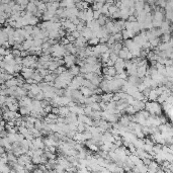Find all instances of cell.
Segmentation results:
<instances>
[{
    "mask_svg": "<svg viewBox=\"0 0 173 173\" xmlns=\"http://www.w3.org/2000/svg\"><path fill=\"white\" fill-rule=\"evenodd\" d=\"M3 70H4L6 73H9L11 75H14L15 74V70H14V65H10L5 63L4 67H3Z\"/></svg>",
    "mask_w": 173,
    "mask_h": 173,
    "instance_id": "e0dca14e",
    "label": "cell"
},
{
    "mask_svg": "<svg viewBox=\"0 0 173 173\" xmlns=\"http://www.w3.org/2000/svg\"><path fill=\"white\" fill-rule=\"evenodd\" d=\"M25 9H27V12H31V14H35L36 13V11L38 10V7H37V5L35 4L33 1H29V3H27V8Z\"/></svg>",
    "mask_w": 173,
    "mask_h": 173,
    "instance_id": "8fae6325",
    "label": "cell"
},
{
    "mask_svg": "<svg viewBox=\"0 0 173 173\" xmlns=\"http://www.w3.org/2000/svg\"><path fill=\"white\" fill-rule=\"evenodd\" d=\"M129 49L126 47H124V46H122V48L120 50V52H118V58H122V59H124V60H126V56H128V54H129Z\"/></svg>",
    "mask_w": 173,
    "mask_h": 173,
    "instance_id": "4fadbf2b",
    "label": "cell"
},
{
    "mask_svg": "<svg viewBox=\"0 0 173 173\" xmlns=\"http://www.w3.org/2000/svg\"><path fill=\"white\" fill-rule=\"evenodd\" d=\"M71 35H72V36H73L75 39L79 38V37L81 36V33H80V31H72Z\"/></svg>",
    "mask_w": 173,
    "mask_h": 173,
    "instance_id": "bcb514c9",
    "label": "cell"
},
{
    "mask_svg": "<svg viewBox=\"0 0 173 173\" xmlns=\"http://www.w3.org/2000/svg\"><path fill=\"white\" fill-rule=\"evenodd\" d=\"M44 155L47 157V159H56V155H55V153H52V152H50V151H45L44 152Z\"/></svg>",
    "mask_w": 173,
    "mask_h": 173,
    "instance_id": "e575fe53",
    "label": "cell"
},
{
    "mask_svg": "<svg viewBox=\"0 0 173 173\" xmlns=\"http://www.w3.org/2000/svg\"><path fill=\"white\" fill-rule=\"evenodd\" d=\"M29 0H15V2L20 5L21 10H25V9L27 8V3H29Z\"/></svg>",
    "mask_w": 173,
    "mask_h": 173,
    "instance_id": "484cf974",
    "label": "cell"
},
{
    "mask_svg": "<svg viewBox=\"0 0 173 173\" xmlns=\"http://www.w3.org/2000/svg\"><path fill=\"white\" fill-rule=\"evenodd\" d=\"M4 83H5V86H6L7 88H9V87H12V86H18L17 79H16V78H14V77L6 80Z\"/></svg>",
    "mask_w": 173,
    "mask_h": 173,
    "instance_id": "5bb4252c",
    "label": "cell"
},
{
    "mask_svg": "<svg viewBox=\"0 0 173 173\" xmlns=\"http://www.w3.org/2000/svg\"><path fill=\"white\" fill-rule=\"evenodd\" d=\"M86 43H87L86 39H85L83 36H80L79 38L76 39L75 42L73 43V45L77 48H82V47H85V46H86Z\"/></svg>",
    "mask_w": 173,
    "mask_h": 173,
    "instance_id": "52a82bcc",
    "label": "cell"
},
{
    "mask_svg": "<svg viewBox=\"0 0 173 173\" xmlns=\"http://www.w3.org/2000/svg\"><path fill=\"white\" fill-rule=\"evenodd\" d=\"M171 39V36L170 33H163L162 36H161V39H160V41L162 43H167L169 40Z\"/></svg>",
    "mask_w": 173,
    "mask_h": 173,
    "instance_id": "4dcf8cb0",
    "label": "cell"
},
{
    "mask_svg": "<svg viewBox=\"0 0 173 173\" xmlns=\"http://www.w3.org/2000/svg\"><path fill=\"white\" fill-rule=\"evenodd\" d=\"M118 12H120V19H128V17H129V8H124V9H120L118 10Z\"/></svg>",
    "mask_w": 173,
    "mask_h": 173,
    "instance_id": "ac0fdd59",
    "label": "cell"
},
{
    "mask_svg": "<svg viewBox=\"0 0 173 173\" xmlns=\"http://www.w3.org/2000/svg\"><path fill=\"white\" fill-rule=\"evenodd\" d=\"M100 15H101L100 10H93V19H97Z\"/></svg>",
    "mask_w": 173,
    "mask_h": 173,
    "instance_id": "f6af8a7d",
    "label": "cell"
},
{
    "mask_svg": "<svg viewBox=\"0 0 173 173\" xmlns=\"http://www.w3.org/2000/svg\"><path fill=\"white\" fill-rule=\"evenodd\" d=\"M112 37H113V39H114L115 42H122V33H120V31H118V33L112 35Z\"/></svg>",
    "mask_w": 173,
    "mask_h": 173,
    "instance_id": "d590c367",
    "label": "cell"
},
{
    "mask_svg": "<svg viewBox=\"0 0 173 173\" xmlns=\"http://www.w3.org/2000/svg\"><path fill=\"white\" fill-rule=\"evenodd\" d=\"M13 1H15V0H13Z\"/></svg>",
    "mask_w": 173,
    "mask_h": 173,
    "instance_id": "f907efd6",
    "label": "cell"
},
{
    "mask_svg": "<svg viewBox=\"0 0 173 173\" xmlns=\"http://www.w3.org/2000/svg\"><path fill=\"white\" fill-rule=\"evenodd\" d=\"M113 67L115 68L116 73H120V72L124 71V68H126V67H124V60L122 59V58H118V60L114 62Z\"/></svg>",
    "mask_w": 173,
    "mask_h": 173,
    "instance_id": "277c9868",
    "label": "cell"
},
{
    "mask_svg": "<svg viewBox=\"0 0 173 173\" xmlns=\"http://www.w3.org/2000/svg\"><path fill=\"white\" fill-rule=\"evenodd\" d=\"M80 33H81V36L84 37V38L86 39L87 41L90 40L91 38H93V37H94V35H93V33H92V31H91L90 29H88V27H84V29H83V31H81Z\"/></svg>",
    "mask_w": 173,
    "mask_h": 173,
    "instance_id": "9c48e42d",
    "label": "cell"
},
{
    "mask_svg": "<svg viewBox=\"0 0 173 173\" xmlns=\"http://www.w3.org/2000/svg\"><path fill=\"white\" fill-rule=\"evenodd\" d=\"M150 42V44H151V46H152V48H156L158 46V45L160 44V39L159 38H155V39H153V40H151V41H149Z\"/></svg>",
    "mask_w": 173,
    "mask_h": 173,
    "instance_id": "1f68e13d",
    "label": "cell"
},
{
    "mask_svg": "<svg viewBox=\"0 0 173 173\" xmlns=\"http://www.w3.org/2000/svg\"><path fill=\"white\" fill-rule=\"evenodd\" d=\"M118 7H116L115 5L111 4L110 6L108 7V14H109V16H110L112 13H114L115 11H118Z\"/></svg>",
    "mask_w": 173,
    "mask_h": 173,
    "instance_id": "8d00e7d4",
    "label": "cell"
},
{
    "mask_svg": "<svg viewBox=\"0 0 173 173\" xmlns=\"http://www.w3.org/2000/svg\"><path fill=\"white\" fill-rule=\"evenodd\" d=\"M39 71V73L41 74V75L43 76V78L45 77V76L47 75V74H49V73H51V72L49 71V69H45V68H42V69H39L38 70Z\"/></svg>",
    "mask_w": 173,
    "mask_h": 173,
    "instance_id": "74e56055",
    "label": "cell"
},
{
    "mask_svg": "<svg viewBox=\"0 0 173 173\" xmlns=\"http://www.w3.org/2000/svg\"><path fill=\"white\" fill-rule=\"evenodd\" d=\"M93 19V10L91 8L85 9V21H90Z\"/></svg>",
    "mask_w": 173,
    "mask_h": 173,
    "instance_id": "d6986e66",
    "label": "cell"
},
{
    "mask_svg": "<svg viewBox=\"0 0 173 173\" xmlns=\"http://www.w3.org/2000/svg\"><path fill=\"white\" fill-rule=\"evenodd\" d=\"M108 51V46L106 44H99V52L100 54L105 53V52Z\"/></svg>",
    "mask_w": 173,
    "mask_h": 173,
    "instance_id": "d6a6232c",
    "label": "cell"
},
{
    "mask_svg": "<svg viewBox=\"0 0 173 173\" xmlns=\"http://www.w3.org/2000/svg\"><path fill=\"white\" fill-rule=\"evenodd\" d=\"M31 162H33L35 165L42 164V155H41V156L33 155V157H31Z\"/></svg>",
    "mask_w": 173,
    "mask_h": 173,
    "instance_id": "cb8c5ba5",
    "label": "cell"
},
{
    "mask_svg": "<svg viewBox=\"0 0 173 173\" xmlns=\"http://www.w3.org/2000/svg\"><path fill=\"white\" fill-rule=\"evenodd\" d=\"M155 1H158V0H155Z\"/></svg>",
    "mask_w": 173,
    "mask_h": 173,
    "instance_id": "c3c4849f",
    "label": "cell"
},
{
    "mask_svg": "<svg viewBox=\"0 0 173 173\" xmlns=\"http://www.w3.org/2000/svg\"><path fill=\"white\" fill-rule=\"evenodd\" d=\"M103 4H104L103 2H96V1H94L93 4H92V8L91 9H92V10H99Z\"/></svg>",
    "mask_w": 173,
    "mask_h": 173,
    "instance_id": "f1b7e54d",
    "label": "cell"
},
{
    "mask_svg": "<svg viewBox=\"0 0 173 173\" xmlns=\"http://www.w3.org/2000/svg\"><path fill=\"white\" fill-rule=\"evenodd\" d=\"M80 92L82 93L83 96H85V97H88V96L92 95V90H91L90 88H88V87H85V86H80Z\"/></svg>",
    "mask_w": 173,
    "mask_h": 173,
    "instance_id": "7c38bea8",
    "label": "cell"
},
{
    "mask_svg": "<svg viewBox=\"0 0 173 173\" xmlns=\"http://www.w3.org/2000/svg\"><path fill=\"white\" fill-rule=\"evenodd\" d=\"M20 114H18L16 111H12V110H6L3 112L2 116H3V120L5 122H9V120H15L16 118H18Z\"/></svg>",
    "mask_w": 173,
    "mask_h": 173,
    "instance_id": "7a4b0ae2",
    "label": "cell"
},
{
    "mask_svg": "<svg viewBox=\"0 0 173 173\" xmlns=\"http://www.w3.org/2000/svg\"><path fill=\"white\" fill-rule=\"evenodd\" d=\"M31 78H33V79L35 80V82H36V83H39V82H41V81H43V80H44L43 76L41 75L40 73H39V71L33 72V75H31Z\"/></svg>",
    "mask_w": 173,
    "mask_h": 173,
    "instance_id": "44dd1931",
    "label": "cell"
},
{
    "mask_svg": "<svg viewBox=\"0 0 173 173\" xmlns=\"http://www.w3.org/2000/svg\"><path fill=\"white\" fill-rule=\"evenodd\" d=\"M158 97V94L156 93L155 89H150V92H149V95H148V99L151 100V101H155Z\"/></svg>",
    "mask_w": 173,
    "mask_h": 173,
    "instance_id": "603a6c76",
    "label": "cell"
},
{
    "mask_svg": "<svg viewBox=\"0 0 173 173\" xmlns=\"http://www.w3.org/2000/svg\"><path fill=\"white\" fill-rule=\"evenodd\" d=\"M165 19L168 20L169 22L172 21V11H165Z\"/></svg>",
    "mask_w": 173,
    "mask_h": 173,
    "instance_id": "ab89813d",
    "label": "cell"
},
{
    "mask_svg": "<svg viewBox=\"0 0 173 173\" xmlns=\"http://www.w3.org/2000/svg\"><path fill=\"white\" fill-rule=\"evenodd\" d=\"M29 91H31L35 95H37V94L40 93L41 91H42V89L39 87V85L37 84V83H33V84H31V88H29Z\"/></svg>",
    "mask_w": 173,
    "mask_h": 173,
    "instance_id": "ffe728a7",
    "label": "cell"
},
{
    "mask_svg": "<svg viewBox=\"0 0 173 173\" xmlns=\"http://www.w3.org/2000/svg\"><path fill=\"white\" fill-rule=\"evenodd\" d=\"M143 10L146 12V13H150L152 11V7H151V5H149L148 3H145V5H144V8H143Z\"/></svg>",
    "mask_w": 173,
    "mask_h": 173,
    "instance_id": "60d3db41",
    "label": "cell"
},
{
    "mask_svg": "<svg viewBox=\"0 0 173 173\" xmlns=\"http://www.w3.org/2000/svg\"><path fill=\"white\" fill-rule=\"evenodd\" d=\"M124 111H126V112L128 113V114H130V115H133V114H135V113L137 112L135 106H133V105H131V104H129L128 106L126 107Z\"/></svg>",
    "mask_w": 173,
    "mask_h": 173,
    "instance_id": "d4e9b609",
    "label": "cell"
},
{
    "mask_svg": "<svg viewBox=\"0 0 173 173\" xmlns=\"http://www.w3.org/2000/svg\"><path fill=\"white\" fill-rule=\"evenodd\" d=\"M38 23H39V17H37L36 15H31L29 20V25L33 27V25H37Z\"/></svg>",
    "mask_w": 173,
    "mask_h": 173,
    "instance_id": "4316f807",
    "label": "cell"
},
{
    "mask_svg": "<svg viewBox=\"0 0 173 173\" xmlns=\"http://www.w3.org/2000/svg\"><path fill=\"white\" fill-rule=\"evenodd\" d=\"M31 98L29 97L27 95L25 96H22V97L19 98V101H18V105L19 106H27L31 103Z\"/></svg>",
    "mask_w": 173,
    "mask_h": 173,
    "instance_id": "ba28073f",
    "label": "cell"
},
{
    "mask_svg": "<svg viewBox=\"0 0 173 173\" xmlns=\"http://www.w3.org/2000/svg\"><path fill=\"white\" fill-rule=\"evenodd\" d=\"M100 59L102 60V62L105 63L107 62V60L109 59V53L108 52H105V53H102L101 55H100Z\"/></svg>",
    "mask_w": 173,
    "mask_h": 173,
    "instance_id": "836d02e7",
    "label": "cell"
},
{
    "mask_svg": "<svg viewBox=\"0 0 173 173\" xmlns=\"http://www.w3.org/2000/svg\"><path fill=\"white\" fill-rule=\"evenodd\" d=\"M69 112H70V110H69V107L67 105H61V106H59V115L65 118V116H67V114Z\"/></svg>",
    "mask_w": 173,
    "mask_h": 173,
    "instance_id": "9a60e30c",
    "label": "cell"
},
{
    "mask_svg": "<svg viewBox=\"0 0 173 173\" xmlns=\"http://www.w3.org/2000/svg\"><path fill=\"white\" fill-rule=\"evenodd\" d=\"M109 59H110L111 61H113V62H115V61L118 59V54H114V53H110L109 54Z\"/></svg>",
    "mask_w": 173,
    "mask_h": 173,
    "instance_id": "b9f144b4",
    "label": "cell"
},
{
    "mask_svg": "<svg viewBox=\"0 0 173 173\" xmlns=\"http://www.w3.org/2000/svg\"><path fill=\"white\" fill-rule=\"evenodd\" d=\"M31 143H33V146L35 147V149H37V148L43 149L45 147V144H44V142H43L42 137L33 138V140H31Z\"/></svg>",
    "mask_w": 173,
    "mask_h": 173,
    "instance_id": "8992f818",
    "label": "cell"
},
{
    "mask_svg": "<svg viewBox=\"0 0 173 173\" xmlns=\"http://www.w3.org/2000/svg\"><path fill=\"white\" fill-rule=\"evenodd\" d=\"M76 56L75 55H72V54H67V55L64 56V64L66 65V67L70 68L71 66L75 65L76 63Z\"/></svg>",
    "mask_w": 173,
    "mask_h": 173,
    "instance_id": "3957f363",
    "label": "cell"
},
{
    "mask_svg": "<svg viewBox=\"0 0 173 173\" xmlns=\"http://www.w3.org/2000/svg\"><path fill=\"white\" fill-rule=\"evenodd\" d=\"M66 39H67V40H68L70 43H74V42H75V40H76V39L74 38L73 36H72L71 33H66Z\"/></svg>",
    "mask_w": 173,
    "mask_h": 173,
    "instance_id": "7bdbcfd3",
    "label": "cell"
},
{
    "mask_svg": "<svg viewBox=\"0 0 173 173\" xmlns=\"http://www.w3.org/2000/svg\"><path fill=\"white\" fill-rule=\"evenodd\" d=\"M146 72H147V65L137 67V77L143 78L145 75H146Z\"/></svg>",
    "mask_w": 173,
    "mask_h": 173,
    "instance_id": "30bf717a",
    "label": "cell"
},
{
    "mask_svg": "<svg viewBox=\"0 0 173 173\" xmlns=\"http://www.w3.org/2000/svg\"><path fill=\"white\" fill-rule=\"evenodd\" d=\"M107 75H109V76H114L115 74H116V71H115V68L113 66H109V67H107Z\"/></svg>",
    "mask_w": 173,
    "mask_h": 173,
    "instance_id": "f546056e",
    "label": "cell"
},
{
    "mask_svg": "<svg viewBox=\"0 0 173 173\" xmlns=\"http://www.w3.org/2000/svg\"><path fill=\"white\" fill-rule=\"evenodd\" d=\"M43 142H44L45 146H55V147L58 146V142L54 140V139H52L51 137H48L46 139H44Z\"/></svg>",
    "mask_w": 173,
    "mask_h": 173,
    "instance_id": "2e32d148",
    "label": "cell"
},
{
    "mask_svg": "<svg viewBox=\"0 0 173 173\" xmlns=\"http://www.w3.org/2000/svg\"><path fill=\"white\" fill-rule=\"evenodd\" d=\"M22 29H25V31L27 33V35H31V33H33V25H25V27H22Z\"/></svg>",
    "mask_w": 173,
    "mask_h": 173,
    "instance_id": "f35d334b",
    "label": "cell"
},
{
    "mask_svg": "<svg viewBox=\"0 0 173 173\" xmlns=\"http://www.w3.org/2000/svg\"><path fill=\"white\" fill-rule=\"evenodd\" d=\"M33 99H38V100H43L45 99V96H44V93H43V91H41L40 93H38L36 96H35V98Z\"/></svg>",
    "mask_w": 173,
    "mask_h": 173,
    "instance_id": "ee69618b",
    "label": "cell"
},
{
    "mask_svg": "<svg viewBox=\"0 0 173 173\" xmlns=\"http://www.w3.org/2000/svg\"><path fill=\"white\" fill-rule=\"evenodd\" d=\"M21 76L25 79H27V78H31V75H33V73L35 72V70H33V68H31V67H25L22 66L21 68Z\"/></svg>",
    "mask_w": 173,
    "mask_h": 173,
    "instance_id": "5b68a950",
    "label": "cell"
},
{
    "mask_svg": "<svg viewBox=\"0 0 173 173\" xmlns=\"http://www.w3.org/2000/svg\"><path fill=\"white\" fill-rule=\"evenodd\" d=\"M145 110L148 111L150 114H155V115H161L162 113V107L158 103L157 101H146L145 102Z\"/></svg>",
    "mask_w": 173,
    "mask_h": 173,
    "instance_id": "6da1fadb",
    "label": "cell"
},
{
    "mask_svg": "<svg viewBox=\"0 0 173 173\" xmlns=\"http://www.w3.org/2000/svg\"><path fill=\"white\" fill-rule=\"evenodd\" d=\"M1 122H2V118H0V124H1Z\"/></svg>",
    "mask_w": 173,
    "mask_h": 173,
    "instance_id": "7dc6e473",
    "label": "cell"
},
{
    "mask_svg": "<svg viewBox=\"0 0 173 173\" xmlns=\"http://www.w3.org/2000/svg\"><path fill=\"white\" fill-rule=\"evenodd\" d=\"M69 72H70L73 76H77L78 74L80 73V67L73 65V66H71L70 68H69Z\"/></svg>",
    "mask_w": 173,
    "mask_h": 173,
    "instance_id": "7402d4cb",
    "label": "cell"
},
{
    "mask_svg": "<svg viewBox=\"0 0 173 173\" xmlns=\"http://www.w3.org/2000/svg\"><path fill=\"white\" fill-rule=\"evenodd\" d=\"M87 43L89 44V46H95V45L99 44V39L97 37H93V38H91L90 40L87 41Z\"/></svg>",
    "mask_w": 173,
    "mask_h": 173,
    "instance_id": "83f0119b",
    "label": "cell"
},
{
    "mask_svg": "<svg viewBox=\"0 0 173 173\" xmlns=\"http://www.w3.org/2000/svg\"><path fill=\"white\" fill-rule=\"evenodd\" d=\"M0 2H1V0H0Z\"/></svg>",
    "mask_w": 173,
    "mask_h": 173,
    "instance_id": "681fc988",
    "label": "cell"
}]
</instances>
